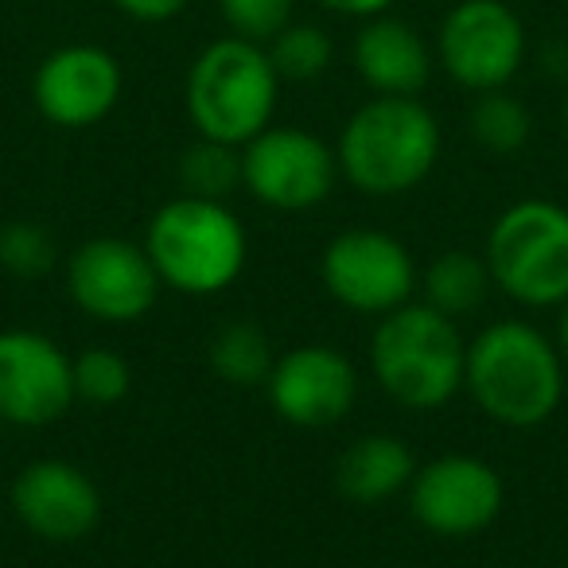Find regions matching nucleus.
I'll use <instances>...</instances> for the list:
<instances>
[{
	"label": "nucleus",
	"mask_w": 568,
	"mask_h": 568,
	"mask_svg": "<svg viewBox=\"0 0 568 568\" xmlns=\"http://www.w3.org/2000/svg\"><path fill=\"white\" fill-rule=\"evenodd\" d=\"M180 183H183V195L226 203L230 191L242 187V149H230V144L199 136L180 156Z\"/></svg>",
	"instance_id": "21"
},
{
	"label": "nucleus",
	"mask_w": 568,
	"mask_h": 568,
	"mask_svg": "<svg viewBox=\"0 0 568 568\" xmlns=\"http://www.w3.org/2000/svg\"><path fill=\"white\" fill-rule=\"evenodd\" d=\"M160 288L144 245L125 237H90L67 261V293L98 324H136L152 312Z\"/></svg>",
	"instance_id": "10"
},
{
	"label": "nucleus",
	"mask_w": 568,
	"mask_h": 568,
	"mask_svg": "<svg viewBox=\"0 0 568 568\" xmlns=\"http://www.w3.org/2000/svg\"><path fill=\"white\" fill-rule=\"evenodd\" d=\"M71 405V355L43 332H0V420L17 428H48L63 420Z\"/></svg>",
	"instance_id": "12"
},
{
	"label": "nucleus",
	"mask_w": 568,
	"mask_h": 568,
	"mask_svg": "<svg viewBox=\"0 0 568 568\" xmlns=\"http://www.w3.org/2000/svg\"><path fill=\"white\" fill-rule=\"evenodd\" d=\"M503 475L479 456H436L409 483V510L436 537L483 534L503 514Z\"/></svg>",
	"instance_id": "11"
},
{
	"label": "nucleus",
	"mask_w": 568,
	"mask_h": 568,
	"mask_svg": "<svg viewBox=\"0 0 568 568\" xmlns=\"http://www.w3.org/2000/svg\"><path fill=\"white\" fill-rule=\"evenodd\" d=\"M371 371L405 409H440L464 389L467 343L456 320L409 301L378 316L371 335Z\"/></svg>",
	"instance_id": "4"
},
{
	"label": "nucleus",
	"mask_w": 568,
	"mask_h": 568,
	"mask_svg": "<svg viewBox=\"0 0 568 568\" xmlns=\"http://www.w3.org/2000/svg\"><path fill=\"white\" fill-rule=\"evenodd\" d=\"M276 94H281V79L268 63V51L237 36L206 43L191 63L187 87H183L195 133L230 149H242L273 125Z\"/></svg>",
	"instance_id": "5"
},
{
	"label": "nucleus",
	"mask_w": 568,
	"mask_h": 568,
	"mask_svg": "<svg viewBox=\"0 0 568 568\" xmlns=\"http://www.w3.org/2000/svg\"><path fill=\"white\" fill-rule=\"evenodd\" d=\"M355 71L378 98H420L433 79V51L417 28L382 12L358 28Z\"/></svg>",
	"instance_id": "16"
},
{
	"label": "nucleus",
	"mask_w": 568,
	"mask_h": 568,
	"mask_svg": "<svg viewBox=\"0 0 568 568\" xmlns=\"http://www.w3.org/2000/svg\"><path fill=\"white\" fill-rule=\"evenodd\" d=\"M417 475V456L394 433H366L335 459V487L343 498L358 506L389 503L394 495L409 490Z\"/></svg>",
	"instance_id": "17"
},
{
	"label": "nucleus",
	"mask_w": 568,
	"mask_h": 568,
	"mask_svg": "<svg viewBox=\"0 0 568 568\" xmlns=\"http://www.w3.org/2000/svg\"><path fill=\"white\" fill-rule=\"evenodd\" d=\"M436 59L444 74L471 94L506 90L526 63V28L503 0H459L440 20Z\"/></svg>",
	"instance_id": "8"
},
{
	"label": "nucleus",
	"mask_w": 568,
	"mask_h": 568,
	"mask_svg": "<svg viewBox=\"0 0 568 568\" xmlns=\"http://www.w3.org/2000/svg\"><path fill=\"white\" fill-rule=\"evenodd\" d=\"M121 87L125 74L110 51L98 43H67L36 67L32 102L55 129H90L118 110Z\"/></svg>",
	"instance_id": "14"
},
{
	"label": "nucleus",
	"mask_w": 568,
	"mask_h": 568,
	"mask_svg": "<svg viewBox=\"0 0 568 568\" xmlns=\"http://www.w3.org/2000/svg\"><path fill=\"white\" fill-rule=\"evenodd\" d=\"M552 343H557L560 358H565V363H568V301L560 304V316H557V339H552Z\"/></svg>",
	"instance_id": "28"
},
{
	"label": "nucleus",
	"mask_w": 568,
	"mask_h": 568,
	"mask_svg": "<svg viewBox=\"0 0 568 568\" xmlns=\"http://www.w3.org/2000/svg\"><path fill=\"white\" fill-rule=\"evenodd\" d=\"M273 413L293 428H332L355 409L358 371L339 347L304 343L276 355L265 378Z\"/></svg>",
	"instance_id": "13"
},
{
	"label": "nucleus",
	"mask_w": 568,
	"mask_h": 568,
	"mask_svg": "<svg viewBox=\"0 0 568 568\" xmlns=\"http://www.w3.org/2000/svg\"><path fill=\"white\" fill-rule=\"evenodd\" d=\"M74 402L87 405H118L133 389V366L113 347H87L71 358Z\"/></svg>",
	"instance_id": "23"
},
{
	"label": "nucleus",
	"mask_w": 568,
	"mask_h": 568,
	"mask_svg": "<svg viewBox=\"0 0 568 568\" xmlns=\"http://www.w3.org/2000/svg\"><path fill=\"white\" fill-rule=\"evenodd\" d=\"M565 125H568V94H565Z\"/></svg>",
	"instance_id": "29"
},
{
	"label": "nucleus",
	"mask_w": 568,
	"mask_h": 568,
	"mask_svg": "<svg viewBox=\"0 0 568 568\" xmlns=\"http://www.w3.org/2000/svg\"><path fill=\"white\" fill-rule=\"evenodd\" d=\"M324 9L339 12V17H355V20H371V17H382L397 4V0H320Z\"/></svg>",
	"instance_id": "27"
},
{
	"label": "nucleus",
	"mask_w": 568,
	"mask_h": 568,
	"mask_svg": "<svg viewBox=\"0 0 568 568\" xmlns=\"http://www.w3.org/2000/svg\"><path fill=\"white\" fill-rule=\"evenodd\" d=\"M467 129H471V136L487 152L514 156L534 136V118H529L521 98L506 94V90H487V94H475V105L467 113Z\"/></svg>",
	"instance_id": "20"
},
{
	"label": "nucleus",
	"mask_w": 568,
	"mask_h": 568,
	"mask_svg": "<svg viewBox=\"0 0 568 568\" xmlns=\"http://www.w3.org/2000/svg\"><path fill=\"white\" fill-rule=\"evenodd\" d=\"M59 261L55 237L40 222H12L0 230V265L17 276H43Z\"/></svg>",
	"instance_id": "24"
},
{
	"label": "nucleus",
	"mask_w": 568,
	"mask_h": 568,
	"mask_svg": "<svg viewBox=\"0 0 568 568\" xmlns=\"http://www.w3.org/2000/svg\"><path fill=\"white\" fill-rule=\"evenodd\" d=\"M339 175L374 199L420 187L440 160V125L420 98H378L347 118L335 144Z\"/></svg>",
	"instance_id": "2"
},
{
	"label": "nucleus",
	"mask_w": 568,
	"mask_h": 568,
	"mask_svg": "<svg viewBox=\"0 0 568 568\" xmlns=\"http://www.w3.org/2000/svg\"><path fill=\"white\" fill-rule=\"evenodd\" d=\"M206 363L230 386H265L268 371H273L276 355L268 335L261 332L253 320H234V324L219 327L206 347Z\"/></svg>",
	"instance_id": "19"
},
{
	"label": "nucleus",
	"mask_w": 568,
	"mask_h": 568,
	"mask_svg": "<svg viewBox=\"0 0 568 568\" xmlns=\"http://www.w3.org/2000/svg\"><path fill=\"white\" fill-rule=\"evenodd\" d=\"M268 63L281 82H312L327 74L335 59V43L316 24H288L268 40Z\"/></svg>",
	"instance_id": "22"
},
{
	"label": "nucleus",
	"mask_w": 568,
	"mask_h": 568,
	"mask_svg": "<svg viewBox=\"0 0 568 568\" xmlns=\"http://www.w3.org/2000/svg\"><path fill=\"white\" fill-rule=\"evenodd\" d=\"M296 0H219V17L230 36L265 48L281 28L293 24Z\"/></svg>",
	"instance_id": "25"
},
{
	"label": "nucleus",
	"mask_w": 568,
	"mask_h": 568,
	"mask_svg": "<svg viewBox=\"0 0 568 568\" xmlns=\"http://www.w3.org/2000/svg\"><path fill=\"white\" fill-rule=\"evenodd\" d=\"M320 276L335 304L358 316H386L417 293V261L394 234L374 226L343 230L320 257Z\"/></svg>",
	"instance_id": "7"
},
{
	"label": "nucleus",
	"mask_w": 568,
	"mask_h": 568,
	"mask_svg": "<svg viewBox=\"0 0 568 568\" xmlns=\"http://www.w3.org/2000/svg\"><path fill=\"white\" fill-rule=\"evenodd\" d=\"M335 180V149L308 129L268 125L250 144H242V187L268 211H312L332 195Z\"/></svg>",
	"instance_id": "9"
},
{
	"label": "nucleus",
	"mask_w": 568,
	"mask_h": 568,
	"mask_svg": "<svg viewBox=\"0 0 568 568\" xmlns=\"http://www.w3.org/2000/svg\"><path fill=\"white\" fill-rule=\"evenodd\" d=\"M483 261L495 288L526 308L568 301V211L552 199H518L495 219Z\"/></svg>",
	"instance_id": "6"
},
{
	"label": "nucleus",
	"mask_w": 568,
	"mask_h": 568,
	"mask_svg": "<svg viewBox=\"0 0 568 568\" xmlns=\"http://www.w3.org/2000/svg\"><path fill=\"white\" fill-rule=\"evenodd\" d=\"M144 253L160 284L183 296H214L242 276L250 257L245 226L219 199H168L144 230Z\"/></svg>",
	"instance_id": "3"
},
{
	"label": "nucleus",
	"mask_w": 568,
	"mask_h": 568,
	"mask_svg": "<svg viewBox=\"0 0 568 568\" xmlns=\"http://www.w3.org/2000/svg\"><path fill=\"white\" fill-rule=\"evenodd\" d=\"M417 284H420V293H425L428 308L444 312L448 320H459V316H467V312L483 308L487 293L495 288L487 261L467 250H448V253H440V257H433Z\"/></svg>",
	"instance_id": "18"
},
{
	"label": "nucleus",
	"mask_w": 568,
	"mask_h": 568,
	"mask_svg": "<svg viewBox=\"0 0 568 568\" xmlns=\"http://www.w3.org/2000/svg\"><path fill=\"white\" fill-rule=\"evenodd\" d=\"M464 389L495 425L537 428L560 409L565 358L526 320H498L467 343Z\"/></svg>",
	"instance_id": "1"
},
{
	"label": "nucleus",
	"mask_w": 568,
	"mask_h": 568,
	"mask_svg": "<svg viewBox=\"0 0 568 568\" xmlns=\"http://www.w3.org/2000/svg\"><path fill=\"white\" fill-rule=\"evenodd\" d=\"M12 510L40 541L74 545L102 521V490L79 464L36 459L12 483Z\"/></svg>",
	"instance_id": "15"
},
{
	"label": "nucleus",
	"mask_w": 568,
	"mask_h": 568,
	"mask_svg": "<svg viewBox=\"0 0 568 568\" xmlns=\"http://www.w3.org/2000/svg\"><path fill=\"white\" fill-rule=\"evenodd\" d=\"M113 9L125 12L129 20H141V24H164L187 9V0H113Z\"/></svg>",
	"instance_id": "26"
}]
</instances>
